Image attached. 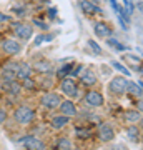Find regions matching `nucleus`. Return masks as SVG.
<instances>
[{
    "instance_id": "obj_1",
    "label": "nucleus",
    "mask_w": 143,
    "mask_h": 150,
    "mask_svg": "<svg viewBox=\"0 0 143 150\" xmlns=\"http://www.w3.org/2000/svg\"><path fill=\"white\" fill-rule=\"evenodd\" d=\"M58 90L62 95L68 97V98H80L82 100V95H83L78 80L73 79V77H70V75L58 80Z\"/></svg>"
},
{
    "instance_id": "obj_2",
    "label": "nucleus",
    "mask_w": 143,
    "mask_h": 150,
    "mask_svg": "<svg viewBox=\"0 0 143 150\" xmlns=\"http://www.w3.org/2000/svg\"><path fill=\"white\" fill-rule=\"evenodd\" d=\"M127 77H123V75H113L110 79V82L106 83V92H108V95L111 98H122V97L127 95Z\"/></svg>"
},
{
    "instance_id": "obj_3",
    "label": "nucleus",
    "mask_w": 143,
    "mask_h": 150,
    "mask_svg": "<svg viewBox=\"0 0 143 150\" xmlns=\"http://www.w3.org/2000/svg\"><path fill=\"white\" fill-rule=\"evenodd\" d=\"M82 102L88 108H101L105 105V95L95 87L93 88H85L83 95H82Z\"/></svg>"
},
{
    "instance_id": "obj_4",
    "label": "nucleus",
    "mask_w": 143,
    "mask_h": 150,
    "mask_svg": "<svg viewBox=\"0 0 143 150\" xmlns=\"http://www.w3.org/2000/svg\"><path fill=\"white\" fill-rule=\"evenodd\" d=\"M35 118H37L35 108L28 107V105H18L13 110V120L18 125H30V123L35 122Z\"/></svg>"
},
{
    "instance_id": "obj_5",
    "label": "nucleus",
    "mask_w": 143,
    "mask_h": 150,
    "mask_svg": "<svg viewBox=\"0 0 143 150\" xmlns=\"http://www.w3.org/2000/svg\"><path fill=\"white\" fill-rule=\"evenodd\" d=\"M95 135H97V139H98V142H101V144H110V142H113L115 137H117V130H115V127H113L111 123L100 122L97 125V134Z\"/></svg>"
},
{
    "instance_id": "obj_6",
    "label": "nucleus",
    "mask_w": 143,
    "mask_h": 150,
    "mask_svg": "<svg viewBox=\"0 0 143 150\" xmlns=\"http://www.w3.org/2000/svg\"><path fill=\"white\" fill-rule=\"evenodd\" d=\"M62 102V93L60 92H53V90H47L43 92L40 97V105L47 110H57Z\"/></svg>"
},
{
    "instance_id": "obj_7",
    "label": "nucleus",
    "mask_w": 143,
    "mask_h": 150,
    "mask_svg": "<svg viewBox=\"0 0 143 150\" xmlns=\"http://www.w3.org/2000/svg\"><path fill=\"white\" fill-rule=\"evenodd\" d=\"M13 33H15L17 40L20 42H28L33 37V25L32 23H27V22H17L13 23Z\"/></svg>"
},
{
    "instance_id": "obj_8",
    "label": "nucleus",
    "mask_w": 143,
    "mask_h": 150,
    "mask_svg": "<svg viewBox=\"0 0 143 150\" xmlns=\"http://www.w3.org/2000/svg\"><path fill=\"white\" fill-rule=\"evenodd\" d=\"M77 80H78L80 87H83V88H93L98 85V75L92 67H85V70Z\"/></svg>"
},
{
    "instance_id": "obj_9",
    "label": "nucleus",
    "mask_w": 143,
    "mask_h": 150,
    "mask_svg": "<svg viewBox=\"0 0 143 150\" xmlns=\"http://www.w3.org/2000/svg\"><path fill=\"white\" fill-rule=\"evenodd\" d=\"M0 48H2V52H4L5 55L15 57V55H18L22 52L23 45H22V42L17 40V38H4L2 43H0Z\"/></svg>"
},
{
    "instance_id": "obj_10",
    "label": "nucleus",
    "mask_w": 143,
    "mask_h": 150,
    "mask_svg": "<svg viewBox=\"0 0 143 150\" xmlns=\"http://www.w3.org/2000/svg\"><path fill=\"white\" fill-rule=\"evenodd\" d=\"M22 145L25 150H47V144L35 134L23 135L22 137Z\"/></svg>"
},
{
    "instance_id": "obj_11",
    "label": "nucleus",
    "mask_w": 143,
    "mask_h": 150,
    "mask_svg": "<svg viewBox=\"0 0 143 150\" xmlns=\"http://www.w3.org/2000/svg\"><path fill=\"white\" fill-rule=\"evenodd\" d=\"M17 67H18V62H15V60H8L7 64H4L0 67V80L2 82L17 80Z\"/></svg>"
},
{
    "instance_id": "obj_12",
    "label": "nucleus",
    "mask_w": 143,
    "mask_h": 150,
    "mask_svg": "<svg viewBox=\"0 0 143 150\" xmlns=\"http://www.w3.org/2000/svg\"><path fill=\"white\" fill-rule=\"evenodd\" d=\"M93 33H95L97 38H101V40H105L108 37H113V28L108 22L105 20H97L93 22Z\"/></svg>"
},
{
    "instance_id": "obj_13",
    "label": "nucleus",
    "mask_w": 143,
    "mask_h": 150,
    "mask_svg": "<svg viewBox=\"0 0 143 150\" xmlns=\"http://www.w3.org/2000/svg\"><path fill=\"white\" fill-rule=\"evenodd\" d=\"M78 8L83 12L87 17H93V15H100L103 17V8L98 4H93L90 0H78Z\"/></svg>"
},
{
    "instance_id": "obj_14",
    "label": "nucleus",
    "mask_w": 143,
    "mask_h": 150,
    "mask_svg": "<svg viewBox=\"0 0 143 150\" xmlns=\"http://www.w3.org/2000/svg\"><path fill=\"white\" fill-rule=\"evenodd\" d=\"M57 110H58V113H63V115H67V117H70V118H75L78 115V105H77L75 100H72V98L62 100Z\"/></svg>"
},
{
    "instance_id": "obj_15",
    "label": "nucleus",
    "mask_w": 143,
    "mask_h": 150,
    "mask_svg": "<svg viewBox=\"0 0 143 150\" xmlns=\"http://www.w3.org/2000/svg\"><path fill=\"white\" fill-rule=\"evenodd\" d=\"M73 132H75V137L78 140H90L97 134L93 125H90V123H80V125H77L73 129Z\"/></svg>"
},
{
    "instance_id": "obj_16",
    "label": "nucleus",
    "mask_w": 143,
    "mask_h": 150,
    "mask_svg": "<svg viewBox=\"0 0 143 150\" xmlns=\"http://www.w3.org/2000/svg\"><path fill=\"white\" fill-rule=\"evenodd\" d=\"M70 122H72L70 117H67L63 113H57V115H53V117L50 118L48 125H50V129L55 130V132H62L63 129H67L70 125Z\"/></svg>"
},
{
    "instance_id": "obj_17",
    "label": "nucleus",
    "mask_w": 143,
    "mask_h": 150,
    "mask_svg": "<svg viewBox=\"0 0 143 150\" xmlns=\"http://www.w3.org/2000/svg\"><path fill=\"white\" fill-rule=\"evenodd\" d=\"M33 72H37L40 75H55V69H53L52 62H48L47 59H38L33 62L32 65Z\"/></svg>"
},
{
    "instance_id": "obj_18",
    "label": "nucleus",
    "mask_w": 143,
    "mask_h": 150,
    "mask_svg": "<svg viewBox=\"0 0 143 150\" xmlns=\"http://www.w3.org/2000/svg\"><path fill=\"white\" fill-rule=\"evenodd\" d=\"M125 134H127V139L132 144H140L143 140V132L138 127V123H128V127L125 129Z\"/></svg>"
},
{
    "instance_id": "obj_19",
    "label": "nucleus",
    "mask_w": 143,
    "mask_h": 150,
    "mask_svg": "<svg viewBox=\"0 0 143 150\" xmlns=\"http://www.w3.org/2000/svg\"><path fill=\"white\" fill-rule=\"evenodd\" d=\"M122 60L127 64L128 69L133 70V72H137V69L143 64V59H142V57H140V55L132 54V52H125V55L122 57Z\"/></svg>"
},
{
    "instance_id": "obj_20",
    "label": "nucleus",
    "mask_w": 143,
    "mask_h": 150,
    "mask_svg": "<svg viewBox=\"0 0 143 150\" xmlns=\"http://www.w3.org/2000/svg\"><path fill=\"white\" fill-rule=\"evenodd\" d=\"M127 97L132 98V100H137V98H142L143 97V90L138 87L137 80H132V79L127 80Z\"/></svg>"
},
{
    "instance_id": "obj_21",
    "label": "nucleus",
    "mask_w": 143,
    "mask_h": 150,
    "mask_svg": "<svg viewBox=\"0 0 143 150\" xmlns=\"http://www.w3.org/2000/svg\"><path fill=\"white\" fill-rule=\"evenodd\" d=\"M73 67H75V62H73V60H70V57H67V62H65V64H62L58 69L55 70V77H57L58 80H60V79L68 77V75L72 74Z\"/></svg>"
},
{
    "instance_id": "obj_22",
    "label": "nucleus",
    "mask_w": 143,
    "mask_h": 150,
    "mask_svg": "<svg viewBox=\"0 0 143 150\" xmlns=\"http://www.w3.org/2000/svg\"><path fill=\"white\" fill-rule=\"evenodd\" d=\"M33 69L28 62H18V67H17V80H25L28 77H32Z\"/></svg>"
},
{
    "instance_id": "obj_23",
    "label": "nucleus",
    "mask_w": 143,
    "mask_h": 150,
    "mask_svg": "<svg viewBox=\"0 0 143 150\" xmlns=\"http://www.w3.org/2000/svg\"><path fill=\"white\" fill-rule=\"evenodd\" d=\"M105 43L111 48V50H115V52H122V54H125V52H130V50H132V47H130V45H125V43H122L118 38H115V37L105 38Z\"/></svg>"
},
{
    "instance_id": "obj_24",
    "label": "nucleus",
    "mask_w": 143,
    "mask_h": 150,
    "mask_svg": "<svg viewBox=\"0 0 143 150\" xmlns=\"http://www.w3.org/2000/svg\"><path fill=\"white\" fill-rule=\"evenodd\" d=\"M122 117L123 120L127 123H138V120H140V117H142V112L140 110H137V108H125L122 112Z\"/></svg>"
},
{
    "instance_id": "obj_25",
    "label": "nucleus",
    "mask_w": 143,
    "mask_h": 150,
    "mask_svg": "<svg viewBox=\"0 0 143 150\" xmlns=\"http://www.w3.org/2000/svg\"><path fill=\"white\" fill-rule=\"evenodd\" d=\"M108 65H110V69H113L115 72H118L120 75L127 77V79H130V77H132V70L128 69L123 62H120V60H110V64H108Z\"/></svg>"
},
{
    "instance_id": "obj_26",
    "label": "nucleus",
    "mask_w": 143,
    "mask_h": 150,
    "mask_svg": "<svg viewBox=\"0 0 143 150\" xmlns=\"http://www.w3.org/2000/svg\"><path fill=\"white\" fill-rule=\"evenodd\" d=\"M4 88H5L10 95H18L23 88H22V82L20 80H12V82H2Z\"/></svg>"
},
{
    "instance_id": "obj_27",
    "label": "nucleus",
    "mask_w": 143,
    "mask_h": 150,
    "mask_svg": "<svg viewBox=\"0 0 143 150\" xmlns=\"http://www.w3.org/2000/svg\"><path fill=\"white\" fill-rule=\"evenodd\" d=\"M55 150H73V142L68 137H58L55 144Z\"/></svg>"
},
{
    "instance_id": "obj_28",
    "label": "nucleus",
    "mask_w": 143,
    "mask_h": 150,
    "mask_svg": "<svg viewBox=\"0 0 143 150\" xmlns=\"http://www.w3.org/2000/svg\"><path fill=\"white\" fill-rule=\"evenodd\" d=\"M37 85L42 87L45 92L50 90V88L53 87V75H42V79L37 80Z\"/></svg>"
},
{
    "instance_id": "obj_29",
    "label": "nucleus",
    "mask_w": 143,
    "mask_h": 150,
    "mask_svg": "<svg viewBox=\"0 0 143 150\" xmlns=\"http://www.w3.org/2000/svg\"><path fill=\"white\" fill-rule=\"evenodd\" d=\"M87 45H88V48L92 50L93 55H103V48H101V45L97 42L95 38H88L87 40Z\"/></svg>"
},
{
    "instance_id": "obj_30",
    "label": "nucleus",
    "mask_w": 143,
    "mask_h": 150,
    "mask_svg": "<svg viewBox=\"0 0 143 150\" xmlns=\"http://www.w3.org/2000/svg\"><path fill=\"white\" fill-rule=\"evenodd\" d=\"M37 87H38L37 85V80H35V79H32V77H28V79H25V80H22V88H23V90L33 92Z\"/></svg>"
},
{
    "instance_id": "obj_31",
    "label": "nucleus",
    "mask_w": 143,
    "mask_h": 150,
    "mask_svg": "<svg viewBox=\"0 0 143 150\" xmlns=\"http://www.w3.org/2000/svg\"><path fill=\"white\" fill-rule=\"evenodd\" d=\"M122 7L130 17H133V13L137 12L135 10V0H122Z\"/></svg>"
},
{
    "instance_id": "obj_32",
    "label": "nucleus",
    "mask_w": 143,
    "mask_h": 150,
    "mask_svg": "<svg viewBox=\"0 0 143 150\" xmlns=\"http://www.w3.org/2000/svg\"><path fill=\"white\" fill-rule=\"evenodd\" d=\"M85 67H87V65H83V64H75V67H73V70H72L70 77H73V79H78L80 75H82V72L85 70Z\"/></svg>"
},
{
    "instance_id": "obj_33",
    "label": "nucleus",
    "mask_w": 143,
    "mask_h": 150,
    "mask_svg": "<svg viewBox=\"0 0 143 150\" xmlns=\"http://www.w3.org/2000/svg\"><path fill=\"white\" fill-rule=\"evenodd\" d=\"M108 2H110L111 10L115 12L117 15H122V13H123V7L120 5V4H118V0H108Z\"/></svg>"
},
{
    "instance_id": "obj_34",
    "label": "nucleus",
    "mask_w": 143,
    "mask_h": 150,
    "mask_svg": "<svg viewBox=\"0 0 143 150\" xmlns=\"http://www.w3.org/2000/svg\"><path fill=\"white\" fill-rule=\"evenodd\" d=\"M43 42H45V33H37L33 38V47H40L43 45Z\"/></svg>"
},
{
    "instance_id": "obj_35",
    "label": "nucleus",
    "mask_w": 143,
    "mask_h": 150,
    "mask_svg": "<svg viewBox=\"0 0 143 150\" xmlns=\"http://www.w3.org/2000/svg\"><path fill=\"white\" fill-rule=\"evenodd\" d=\"M32 25H35V27H38V28H42V30H48V23H45V22H42V20H38V18H33Z\"/></svg>"
},
{
    "instance_id": "obj_36",
    "label": "nucleus",
    "mask_w": 143,
    "mask_h": 150,
    "mask_svg": "<svg viewBox=\"0 0 143 150\" xmlns=\"http://www.w3.org/2000/svg\"><path fill=\"white\" fill-rule=\"evenodd\" d=\"M117 22H118V25H120V28H122L123 32H128V30H130V25L123 20L122 17H117Z\"/></svg>"
},
{
    "instance_id": "obj_37",
    "label": "nucleus",
    "mask_w": 143,
    "mask_h": 150,
    "mask_svg": "<svg viewBox=\"0 0 143 150\" xmlns=\"http://www.w3.org/2000/svg\"><path fill=\"white\" fill-rule=\"evenodd\" d=\"M57 7H50L47 10V17H48V20H53V18H57Z\"/></svg>"
},
{
    "instance_id": "obj_38",
    "label": "nucleus",
    "mask_w": 143,
    "mask_h": 150,
    "mask_svg": "<svg viewBox=\"0 0 143 150\" xmlns=\"http://www.w3.org/2000/svg\"><path fill=\"white\" fill-rule=\"evenodd\" d=\"M133 103H135V108H137V110H140V112L143 113V97H142V98L133 100Z\"/></svg>"
},
{
    "instance_id": "obj_39",
    "label": "nucleus",
    "mask_w": 143,
    "mask_h": 150,
    "mask_svg": "<svg viewBox=\"0 0 143 150\" xmlns=\"http://www.w3.org/2000/svg\"><path fill=\"white\" fill-rule=\"evenodd\" d=\"M135 10H137L140 15H143V0H137V2H135Z\"/></svg>"
},
{
    "instance_id": "obj_40",
    "label": "nucleus",
    "mask_w": 143,
    "mask_h": 150,
    "mask_svg": "<svg viewBox=\"0 0 143 150\" xmlns=\"http://www.w3.org/2000/svg\"><path fill=\"white\" fill-rule=\"evenodd\" d=\"M5 120H7V110L0 107V125H2V123H5Z\"/></svg>"
},
{
    "instance_id": "obj_41",
    "label": "nucleus",
    "mask_w": 143,
    "mask_h": 150,
    "mask_svg": "<svg viewBox=\"0 0 143 150\" xmlns=\"http://www.w3.org/2000/svg\"><path fill=\"white\" fill-rule=\"evenodd\" d=\"M111 150H128V149L123 144H117V145H113V147H111Z\"/></svg>"
},
{
    "instance_id": "obj_42",
    "label": "nucleus",
    "mask_w": 143,
    "mask_h": 150,
    "mask_svg": "<svg viewBox=\"0 0 143 150\" xmlns=\"http://www.w3.org/2000/svg\"><path fill=\"white\" fill-rule=\"evenodd\" d=\"M55 38V33H45V42H52Z\"/></svg>"
},
{
    "instance_id": "obj_43",
    "label": "nucleus",
    "mask_w": 143,
    "mask_h": 150,
    "mask_svg": "<svg viewBox=\"0 0 143 150\" xmlns=\"http://www.w3.org/2000/svg\"><path fill=\"white\" fill-rule=\"evenodd\" d=\"M10 20V17L5 15V13H0V22H8Z\"/></svg>"
},
{
    "instance_id": "obj_44",
    "label": "nucleus",
    "mask_w": 143,
    "mask_h": 150,
    "mask_svg": "<svg viewBox=\"0 0 143 150\" xmlns=\"http://www.w3.org/2000/svg\"><path fill=\"white\" fill-rule=\"evenodd\" d=\"M138 127H140L142 132H143V113H142V117H140V120H138Z\"/></svg>"
},
{
    "instance_id": "obj_45",
    "label": "nucleus",
    "mask_w": 143,
    "mask_h": 150,
    "mask_svg": "<svg viewBox=\"0 0 143 150\" xmlns=\"http://www.w3.org/2000/svg\"><path fill=\"white\" fill-rule=\"evenodd\" d=\"M137 72L140 74V77H143V64H142V65H140V67L137 69Z\"/></svg>"
},
{
    "instance_id": "obj_46",
    "label": "nucleus",
    "mask_w": 143,
    "mask_h": 150,
    "mask_svg": "<svg viewBox=\"0 0 143 150\" xmlns=\"http://www.w3.org/2000/svg\"><path fill=\"white\" fill-rule=\"evenodd\" d=\"M137 54H138V55H140V57L143 59V50H142L140 47H137Z\"/></svg>"
},
{
    "instance_id": "obj_47",
    "label": "nucleus",
    "mask_w": 143,
    "mask_h": 150,
    "mask_svg": "<svg viewBox=\"0 0 143 150\" xmlns=\"http://www.w3.org/2000/svg\"><path fill=\"white\" fill-rule=\"evenodd\" d=\"M75 150H82V149H75Z\"/></svg>"
},
{
    "instance_id": "obj_48",
    "label": "nucleus",
    "mask_w": 143,
    "mask_h": 150,
    "mask_svg": "<svg viewBox=\"0 0 143 150\" xmlns=\"http://www.w3.org/2000/svg\"><path fill=\"white\" fill-rule=\"evenodd\" d=\"M135 2H137V0H135Z\"/></svg>"
}]
</instances>
